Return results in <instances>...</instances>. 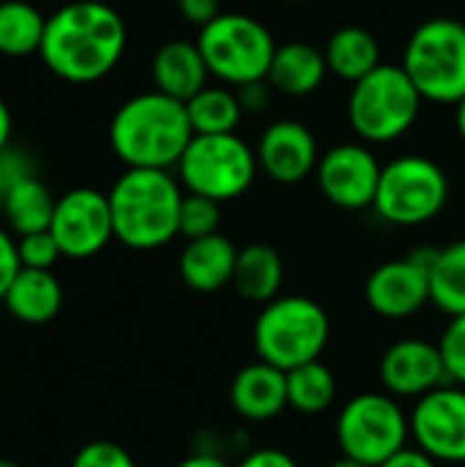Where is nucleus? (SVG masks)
I'll return each instance as SVG.
<instances>
[{
	"label": "nucleus",
	"mask_w": 465,
	"mask_h": 467,
	"mask_svg": "<svg viewBox=\"0 0 465 467\" xmlns=\"http://www.w3.org/2000/svg\"><path fill=\"white\" fill-rule=\"evenodd\" d=\"M55 205H58V200L52 197V192L36 175H30L8 192V197L3 200L0 208H3L8 230L16 233V238H19V235L49 230Z\"/></svg>",
	"instance_id": "obj_24"
},
{
	"label": "nucleus",
	"mask_w": 465,
	"mask_h": 467,
	"mask_svg": "<svg viewBox=\"0 0 465 467\" xmlns=\"http://www.w3.org/2000/svg\"><path fill=\"white\" fill-rule=\"evenodd\" d=\"M71 467H137L132 454L112 443V441H93L88 446H82L74 460H71Z\"/></svg>",
	"instance_id": "obj_32"
},
{
	"label": "nucleus",
	"mask_w": 465,
	"mask_h": 467,
	"mask_svg": "<svg viewBox=\"0 0 465 467\" xmlns=\"http://www.w3.org/2000/svg\"><path fill=\"white\" fill-rule=\"evenodd\" d=\"M0 467H19L14 460H0Z\"/></svg>",
	"instance_id": "obj_43"
},
{
	"label": "nucleus",
	"mask_w": 465,
	"mask_h": 467,
	"mask_svg": "<svg viewBox=\"0 0 465 467\" xmlns=\"http://www.w3.org/2000/svg\"><path fill=\"white\" fill-rule=\"evenodd\" d=\"M449 197L447 172L428 156H400L381 170L373 208L397 227H417L436 219Z\"/></svg>",
	"instance_id": "obj_9"
},
{
	"label": "nucleus",
	"mask_w": 465,
	"mask_h": 467,
	"mask_svg": "<svg viewBox=\"0 0 465 467\" xmlns=\"http://www.w3.org/2000/svg\"><path fill=\"white\" fill-rule=\"evenodd\" d=\"M16 254H19V265L33 268V271H52V265L63 257L60 246H58V241L52 238L49 230L19 235L16 238Z\"/></svg>",
	"instance_id": "obj_30"
},
{
	"label": "nucleus",
	"mask_w": 465,
	"mask_h": 467,
	"mask_svg": "<svg viewBox=\"0 0 465 467\" xmlns=\"http://www.w3.org/2000/svg\"><path fill=\"white\" fill-rule=\"evenodd\" d=\"M403 71L425 101L458 104L465 99V25L452 16L422 22L403 52Z\"/></svg>",
	"instance_id": "obj_5"
},
{
	"label": "nucleus",
	"mask_w": 465,
	"mask_h": 467,
	"mask_svg": "<svg viewBox=\"0 0 465 467\" xmlns=\"http://www.w3.org/2000/svg\"><path fill=\"white\" fill-rule=\"evenodd\" d=\"M115 241L148 252L181 235L184 192L170 170H129L107 192Z\"/></svg>",
	"instance_id": "obj_3"
},
{
	"label": "nucleus",
	"mask_w": 465,
	"mask_h": 467,
	"mask_svg": "<svg viewBox=\"0 0 465 467\" xmlns=\"http://www.w3.org/2000/svg\"><path fill=\"white\" fill-rule=\"evenodd\" d=\"M282 3H307V0H282Z\"/></svg>",
	"instance_id": "obj_44"
},
{
	"label": "nucleus",
	"mask_w": 465,
	"mask_h": 467,
	"mask_svg": "<svg viewBox=\"0 0 465 467\" xmlns=\"http://www.w3.org/2000/svg\"><path fill=\"white\" fill-rule=\"evenodd\" d=\"M337 400V378L318 358L288 372V408L315 416L332 408Z\"/></svg>",
	"instance_id": "obj_28"
},
{
	"label": "nucleus",
	"mask_w": 465,
	"mask_h": 467,
	"mask_svg": "<svg viewBox=\"0 0 465 467\" xmlns=\"http://www.w3.org/2000/svg\"><path fill=\"white\" fill-rule=\"evenodd\" d=\"M433 249H419L411 257L389 260L378 265L365 285L367 306L386 320L414 317L430 304V274L428 260Z\"/></svg>",
	"instance_id": "obj_13"
},
{
	"label": "nucleus",
	"mask_w": 465,
	"mask_h": 467,
	"mask_svg": "<svg viewBox=\"0 0 465 467\" xmlns=\"http://www.w3.org/2000/svg\"><path fill=\"white\" fill-rule=\"evenodd\" d=\"M30 175H36L33 172V161L22 153V150H16V148H5V150H0V205H3V200L8 197V192L19 183V181H25V178H30Z\"/></svg>",
	"instance_id": "obj_33"
},
{
	"label": "nucleus",
	"mask_w": 465,
	"mask_h": 467,
	"mask_svg": "<svg viewBox=\"0 0 465 467\" xmlns=\"http://www.w3.org/2000/svg\"><path fill=\"white\" fill-rule=\"evenodd\" d=\"M19 254H16V241L11 238L8 230L0 227V304L14 282V276L19 274Z\"/></svg>",
	"instance_id": "obj_34"
},
{
	"label": "nucleus",
	"mask_w": 465,
	"mask_h": 467,
	"mask_svg": "<svg viewBox=\"0 0 465 467\" xmlns=\"http://www.w3.org/2000/svg\"><path fill=\"white\" fill-rule=\"evenodd\" d=\"M422 101L403 66L381 63L351 85L348 120L365 142H395L417 123Z\"/></svg>",
	"instance_id": "obj_6"
},
{
	"label": "nucleus",
	"mask_w": 465,
	"mask_h": 467,
	"mask_svg": "<svg viewBox=\"0 0 465 467\" xmlns=\"http://www.w3.org/2000/svg\"><path fill=\"white\" fill-rule=\"evenodd\" d=\"M126 52L123 16L99 0H77L47 16L41 60L66 82H96L107 77Z\"/></svg>",
	"instance_id": "obj_1"
},
{
	"label": "nucleus",
	"mask_w": 465,
	"mask_h": 467,
	"mask_svg": "<svg viewBox=\"0 0 465 467\" xmlns=\"http://www.w3.org/2000/svg\"><path fill=\"white\" fill-rule=\"evenodd\" d=\"M411 438L436 462H465L463 386H441L425 394L411 413Z\"/></svg>",
	"instance_id": "obj_14"
},
{
	"label": "nucleus",
	"mask_w": 465,
	"mask_h": 467,
	"mask_svg": "<svg viewBox=\"0 0 465 467\" xmlns=\"http://www.w3.org/2000/svg\"><path fill=\"white\" fill-rule=\"evenodd\" d=\"M258 167V153L238 134H195L178 161V178L189 194L227 202L252 186Z\"/></svg>",
	"instance_id": "obj_8"
},
{
	"label": "nucleus",
	"mask_w": 465,
	"mask_h": 467,
	"mask_svg": "<svg viewBox=\"0 0 465 467\" xmlns=\"http://www.w3.org/2000/svg\"><path fill=\"white\" fill-rule=\"evenodd\" d=\"M326 66L332 74H337L345 82H359L362 77H367L370 71H375L381 66V47L378 38L356 25L340 27L329 36L326 41Z\"/></svg>",
	"instance_id": "obj_23"
},
{
	"label": "nucleus",
	"mask_w": 465,
	"mask_h": 467,
	"mask_svg": "<svg viewBox=\"0 0 465 467\" xmlns=\"http://www.w3.org/2000/svg\"><path fill=\"white\" fill-rule=\"evenodd\" d=\"M381 467H439V462L430 457V454H425L422 449H403L400 454H395L392 460H386Z\"/></svg>",
	"instance_id": "obj_38"
},
{
	"label": "nucleus",
	"mask_w": 465,
	"mask_h": 467,
	"mask_svg": "<svg viewBox=\"0 0 465 467\" xmlns=\"http://www.w3.org/2000/svg\"><path fill=\"white\" fill-rule=\"evenodd\" d=\"M411 419L389 394H359L337 416V443L343 457L381 467L406 449Z\"/></svg>",
	"instance_id": "obj_10"
},
{
	"label": "nucleus",
	"mask_w": 465,
	"mask_h": 467,
	"mask_svg": "<svg viewBox=\"0 0 465 467\" xmlns=\"http://www.w3.org/2000/svg\"><path fill=\"white\" fill-rule=\"evenodd\" d=\"M332 467H370V465H365V462H356V460H351V457H340L337 462Z\"/></svg>",
	"instance_id": "obj_42"
},
{
	"label": "nucleus",
	"mask_w": 465,
	"mask_h": 467,
	"mask_svg": "<svg viewBox=\"0 0 465 467\" xmlns=\"http://www.w3.org/2000/svg\"><path fill=\"white\" fill-rule=\"evenodd\" d=\"M238 467H299V465H296V460H293L288 451H282V449H258V451L247 454Z\"/></svg>",
	"instance_id": "obj_37"
},
{
	"label": "nucleus",
	"mask_w": 465,
	"mask_h": 467,
	"mask_svg": "<svg viewBox=\"0 0 465 467\" xmlns=\"http://www.w3.org/2000/svg\"><path fill=\"white\" fill-rule=\"evenodd\" d=\"M258 164L277 183H299L318 170L315 134L299 120H274L258 142Z\"/></svg>",
	"instance_id": "obj_16"
},
{
	"label": "nucleus",
	"mask_w": 465,
	"mask_h": 467,
	"mask_svg": "<svg viewBox=\"0 0 465 467\" xmlns=\"http://www.w3.org/2000/svg\"><path fill=\"white\" fill-rule=\"evenodd\" d=\"M428 274L430 304H436L449 317L465 315V241L433 249L428 260Z\"/></svg>",
	"instance_id": "obj_25"
},
{
	"label": "nucleus",
	"mask_w": 465,
	"mask_h": 467,
	"mask_svg": "<svg viewBox=\"0 0 465 467\" xmlns=\"http://www.w3.org/2000/svg\"><path fill=\"white\" fill-rule=\"evenodd\" d=\"M271 90L274 88L269 85V79H258V82H247L236 88V96L244 112H263L271 101Z\"/></svg>",
	"instance_id": "obj_36"
},
{
	"label": "nucleus",
	"mask_w": 465,
	"mask_h": 467,
	"mask_svg": "<svg viewBox=\"0 0 465 467\" xmlns=\"http://www.w3.org/2000/svg\"><path fill=\"white\" fill-rule=\"evenodd\" d=\"M285 265L274 246L269 244H249L238 249L236 271H233V290L252 304H269L280 298Z\"/></svg>",
	"instance_id": "obj_22"
},
{
	"label": "nucleus",
	"mask_w": 465,
	"mask_h": 467,
	"mask_svg": "<svg viewBox=\"0 0 465 467\" xmlns=\"http://www.w3.org/2000/svg\"><path fill=\"white\" fill-rule=\"evenodd\" d=\"M151 77L159 93L186 104L208 85L211 71L203 60L197 41H167L153 55Z\"/></svg>",
	"instance_id": "obj_19"
},
{
	"label": "nucleus",
	"mask_w": 465,
	"mask_h": 467,
	"mask_svg": "<svg viewBox=\"0 0 465 467\" xmlns=\"http://www.w3.org/2000/svg\"><path fill=\"white\" fill-rule=\"evenodd\" d=\"M186 112L195 134H236L244 118L236 90L222 85H206L186 101Z\"/></svg>",
	"instance_id": "obj_27"
},
{
	"label": "nucleus",
	"mask_w": 465,
	"mask_h": 467,
	"mask_svg": "<svg viewBox=\"0 0 465 467\" xmlns=\"http://www.w3.org/2000/svg\"><path fill=\"white\" fill-rule=\"evenodd\" d=\"M178 11L186 22L197 25V27H206L211 25L222 11V0H178Z\"/></svg>",
	"instance_id": "obj_35"
},
{
	"label": "nucleus",
	"mask_w": 465,
	"mask_h": 467,
	"mask_svg": "<svg viewBox=\"0 0 465 467\" xmlns=\"http://www.w3.org/2000/svg\"><path fill=\"white\" fill-rule=\"evenodd\" d=\"M378 372L392 397L408 400H422L449 380L441 348L425 339H400L386 348Z\"/></svg>",
	"instance_id": "obj_15"
},
{
	"label": "nucleus",
	"mask_w": 465,
	"mask_h": 467,
	"mask_svg": "<svg viewBox=\"0 0 465 467\" xmlns=\"http://www.w3.org/2000/svg\"><path fill=\"white\" fill-rule=\"evenodd\" d=\"M455 126H458V134L465 140V99L455 104Z\"/></svg>",
	"instance_id": "obj_41"
},
{
	"label": "nucleus",
	"mask_w": 465,
	"mask_h": 467,
	"mask_svg": "<svg viewBox=\"0 0 465 467\" xmlns=\"http://www.w3.org/2000/svg\"><path fill=\"white\" fill-rule=\"evenodd\" d=\"M175 467H230V465H227V462H222L219 457H211V454H195V457L181 460Z\"/></svg>",
	"instance_id": "obj_40"
},
{
	"label": "nucleus",
	"mask_w": 465,
	"mask_h": 467,
	"mask_svg": "<svg viewBox=\"0 0 465 467\" xmlns=\"http://www.w3.org/2000/svg\"><path fill=\"white\" fill-rule=\"evenodd\" d=\"M197 47L211 77L233 88L266 79L277 52L271 30L260 19L233 11L200 27Z\"/></svg>",
	"instance_id": "obj_7"
},
{
	"label": "nucleus",
	"mask_w": 465,
	"mask_h": 467,
	"mask_svg": "<svg viewBox=\"0 0 465 467\" xmlns=\"http://www.w3.org/2000/svg\"><path fill=\"white\" fill-rule=\"evenodd\" d=\"M332 323L326 309L307 296H280L255 320L252 342L258 361L282 372L318 361L329 345Z\"/></svg>",
	"instance_id": "obj_4"
},
{
	"label": "nucleus",
	"mask_w": 465,
	"mask_h": 467,
	"mask_svg": "<svg viewBox=\"0 0 465 467\" xmlns=\"http://www.w3.org/2000/svg\"><path fill=\"white\" fill-rule=\"evenodd\" d=\"M326 55L307 41L280 44L269 68V85L285 96H310L326 79Z\"/></svg>",
	"instance_id": "obj_21"
},
{
	"label": "nucleus",
	"mask_w": 465,
	"mask_h": 467,
	"mask_svg": "<svg viewBox=\"0 0 465 467\" xmlns=\"http://www.w3.org/2000/svg\"><path fill=\"white\" fill-rule=\"evenodd\" d=\"M230 405L247 421H269L288 408V372L255 361L244 367L230 386Z\"/></svg>",
	"instance_id": "obj_17"
},
{
	"label": "nucleus",
	"mask_w": 465,
	"mask_h": 467,
	"mask_svg": "<svg viewBox=\"0 0 465 467\" xmlns=\"http://www.w3.org/2000/svg\"><path fill=\"white\" fill-rule=\"evenodd\" d=\"M3 306L19 323L44 326L55 320L63 309V285L52 271L19 268L3 298Z\"/></svg>",
	"instance_id": "obj_20"
},
{
	"label": "nucleus",
	"mask_w": 465,
	"mask_h": 467,
	"mask_svg": "<svg viewBox=\"0 0 465 467\" xmlns=\"http://www.w3.org/2000/svg\"><path fill=\"white\" fill-rule=\"evenodd\" d=\"M192 137L186 104L159 90L123 101L110 120V148L129 170L178 167Z\"/></svg>",
	"instance_id": "obj_2"
},
{
	"label": "nucleus",
	"mask_w": 465,
	"mask_h": 467,
	"mask_svg": "<svg viewBox=\"0 0 465 467\" xmlns=\"http://www.w3.org/2000/svg\"><path fill=\"white\" fill-rule=\"evenodd\" d=\"M222 222V202L203 197V194H184L181 202V235L186 241L217 235Z\"/></svg>",
	"instance_id": "obj_29"
},
{
	"label": "nucleus",
	"mask_w": 465,
	"mask_h": 467,
	"mask_svg": "<svg viewBox=\"0 0 465 467\" xmlns=\"http://www.w3.org/2000/svg\"><path fill=\"white\" fill-rule=\"evenodd\" d=\"M49 233L58 241L60 254L69 260H88L99 254L115 238L110 197L88 186L66 192L58 197Z\"/></svg>",
	"instance_id": "obj_11"
},
{
	"label": "nucleus",
	"mask_w": 465,
	"mask_h": 467,
	"mask_svg": "<svg viewBox=\"0 0 465 467\" xmlns=\"http://www.w3.org/2000/svg\"><path fill=\"white\" fill-rule=\"evenodd\" d=\"M238 249L222 233L195 238L184 246L178 257V274L195 293H217L233 282Z\"/></svg>",
	"instance_id": "obj_18"
},
{
	"label": "nucleus",
	"mask_w": 465,
	"mask_h": 467,
	"mask_svg": "<svg viewBox=\"0 0 465 467\" xmlns=\"http://www.w3.org/2000/svg\"><path fill=\"white\" fill-rule=\"evenodd\" d=\"M11 109H8V104L0 99V150H5L8 148V142H11Z\"/></svg>",
	"instance_id": "obj_39"
},
{
	"label": "nucleus",
	"mask_w": 465,
	"mask_h": 467,
	"mask_svg": "<svg viewBox=\"0 0 465 467\" xmlns=\"http://www.w3.org/2000/svg\"><path fill=\"white\" fill-rule=\"evenodd\" d=\"M381 170V161L367 145L343 142L321 156L315 175L332 205L343 211H365L375 202Z\"/></svg>",
	"instance_id": "obj_12"
},
{
	"label": "nucleus",
	"mask_w": 465,
	"mask_h": 467,
	"mask_svg": "<svg viewBox=\"0 0 465 467\" xmlns=\"http://www.w3.org/2000/svg\"><path fill=\"white\" fill-rule=\"evenodd\" d=\"M47 16L27 0L0 3V55L27 57L41 49Z\"/></svg>",
	"instance_id": "obj_26"
},
{
	"label": "nucleus",
	"mask_w": 465,
	"mask_h": 467,
	"mask_svg": "<svg viewBox=\"0 0 465 467\" xmlns=\"http://www.w3.org/2000/svg\"><path fill=\"white\" fill-rule=\"evenodd\" d=\"M439 348H441L449 380L455 386H463L465 389V315L452 317V323L447 326Z\"/></svg>",
	"instance_id": "obj_31"
}]
</instances>
